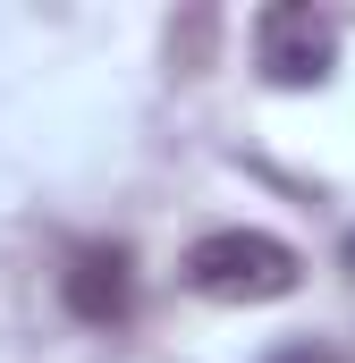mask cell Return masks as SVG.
Returning <instances> with one entry per match:
<instances>
[{
    "label": "cell",
    "instance_id": "obj_1",
    "mask_svg": "<svg viewBox=\"0 0 355 363\" xmlns=\"http://www.w3.org/2000/svg\"><path fill=\"white\" fill-rule=\"evenodd\" d=\"M178 279H186L203 304H279V296L305 287V262H296V245L271 237V228H203V237L186 245Z\"/></svg>",
    "mask_w": 355,
    "mask_h": 363
},
{
    "label": "cell",
    "instance_id": "obj_2",
    "mask_svg": "<svg viewBox=\"0 0 355 363\" xmlns=\"http://www.w3.org/2000/svg\"><path fill=\"white\" fill-rule=\"evenodd\" d=\"M254 60H263L271 85H322L339 68V26L313 0H279L254 17Z\"/></svg>",
    "mask_w": 355,
    "mask_h": 363
},
{
    "label": "cell",
    "instance_id": "obj_3",
    "mask_svg": "<svg viewBox=\"0 0 355 363\" xmlns=\"http://www.w3.org/2000/svg\"><path fill=\"white\" fill-rule=\"evenodd\" d=\"M60 296L85 330H127L136 321V254L127 245H77L60 271Z\"/></svg>",
    "mask_w": 355,
    "mask_h": 363
},
{
    "label": "cell",
    "instance_id": "obj_4",
    "mask_svg": "<svg viewBox=\"0 0 355 363\" xmlns=\"http://www.w3.org/2000/svg\"><path fill=\"white\" fill-rule=\"evenodd\" d=\"M263 363H339L330 347H313V338H296V347H279V355H263Z\"/></svg>",
    "mask_w": 355,
    "mask_h": 363
}]
</instances>
